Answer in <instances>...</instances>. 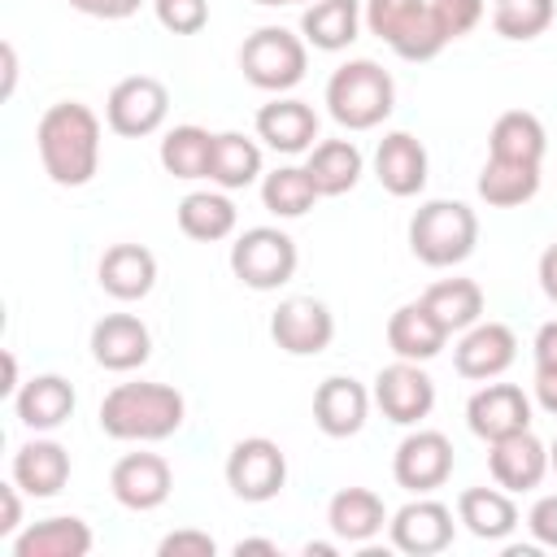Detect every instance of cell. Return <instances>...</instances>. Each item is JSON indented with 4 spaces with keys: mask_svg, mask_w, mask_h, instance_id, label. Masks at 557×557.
<instances>
[{
    "mask_svg": "<svg viewBox=\"0 0 557 557\" xmlns=\"http://www.w3.org/2000/svg\"><path fill=\"white\" fill-rule=\"evenodd\" d=\"M553 22V0H496L492 26L505 39H535Z\"/></svg>",
    "mask_w": 557,
    "mask_h": 557,
    "instance_id": "cell-38",
    "label": "cell"
},
{
    "mask_svg": "<svg viewBox=\"0 0 557 557\" xmlns=\"http://www.w3.org/2000/svg\"><path fill=\"white\" fill-rule=\"evenodd\" d=\"M444 339H448L444 322H440L422 300H409V305H400V309L387 318V344H392V352L405 357V361H431V357L444 348Z\"/></svg>",
    "mask_w": 557,
    "mask_h": 557,
    "instance_id": "cell-21",
    "label": "cell"
},
{
    "mask_svg": "<svg viewBox=\"0 0 557 557\" xmlns=\"http://www.w3.org/2000/svg\"><path fill=\"white\" fill-rule=\"evenodd\" d=\"M540 287H544V296L557 305V244H548V248L540 252Z\"/></svg>",
    "mask_w": 557,
    "mask_h": 557,
    "instance_id": "cell-48",
    "label": "cell"
},
{
    "mask_svg": "<svg viewBox=\"0 0 557 557\" xmlns=\"http://www.w3.org/2000/svg\"><path fill=\"white\" fill-rule=\"evenodd\" d=\"M257 4H287V0H257Z\"/></svg>",
    "mask_w": 557,
    "mask_h": 557,
    "instance_id": "cell-55",
    "label": "cell"
},
{
    "mask_svg": "<svg viewBox=\"0 0 557 557\" xmlns=\"http://www.w3.org/2000/svg\"><path fill=\"white\" fill-rule=\"evenodd\" d=\"M305 553H309V557H331V553H335V548H331V544H322V540H318V544H305Z\"/></svg>",
    "mask_w": 557,
    "mask_h": 557,
    "instance_id": "cell-52",
    "label": "cell"
},
{
    "mask_svg": "<svg viewBox=\"0 0 557 557\" xmlns=\"http://www.w3.org/2000/svg\"><path fill=\"white\" fill-rule=\"evenodd\" d=\"M513 352H518V339L505 322H474L453 348V366L461 379H496L500 370H509Z\"/></svg>",
    "mask_w": 557,
    "mask_h": 557,
    "instance_id": "cell-15",
    "label": "cell"
},
{
    "mask_svg": "<svg viewBox=\"0 0 557 557\" xmlns=\"http://www.w3.org/2000/svg\"><path fill=\"white\" fill-rule=\"evenodd\" d=\"M17 392V357L9 348H0V396Z\"/></svg>",
    "mask_w": 557,
    "mask_h": 557,
    "instance_id": "cell-50",
    "label": "cell"
},
{
    "mask_svg": "<svg viewBox=\"0 0 557 557\" xmlns=\"http://www.w3.org/2000/svg\"><path fill=\"white\" fill-rule=\"evenodd\" d=\"M209 157H213V135L205 126H174L161 139V165L174 178H209Z\"/></svg>",
    "mask_w": 557,
    "mask_h": 557,
    "instance_id": "cell-34",
    "label": "cell"
},
{
    "mask_svg": "<svg viewBox=\"0 0 557 557\" xmlns=\"http://www.w3.org/2000/svg\"><path fill=\"white\" fill-rule=\"evenodd\" d=\"M392 44V52L400 57V61H431L448 39H444V30H440V22H435V13H431V4L422 0L400 26H396V35L387 39Z\"/></svg>",
    "mask_w": 557,
    "mask_h": 557,
    "instance_id": "cell-37",
    "label": "cell"
},
{
    "mask_svg": "<svg viewBox=\"0 0 557 557\" xmlns=\"http://www.w3.org/2000/svg\"><path fill=\"white\" fill-rule=\"evenodd\" d=\"M418 4H422V0H366V26H370V35L392 39L396 26H400Z\"/></svg>",
    "mask_w": 557,
    "mask_h": 557,
    "instance_id": "cell-41",
    "label": "cell"
},
{
    "mask_svg": "<svg viewBox=\"0 0 557 557\" xmlns=\"http://www.w3.org/2000/svg\"><path fill=\"white\" fill-rule=\"evenodd\" d=\"M392 544L400 553H413V557L448 548L453 544V509L440 500H409L392 518Z\"/></svg>",
    "mask_w": 557,
    "mask_h": 557,
    "instance_id": "cell-17",
    "label": "cell"
},
{
    "mask_svg": "<svg viewBox=\"0 0 557 557\" xmlns=\"http://www.w3.org/2000/svg\"><path fill=\"white\" fill-rule=\"evenodd\" d=\"M165 109H170L165 83L152 78V74H131V78H122V83L109 91L104 117H109V131H113V135L139 139V135H152V131L165 122Z\"/></svg>",
    "mask_w": 557,
    "mask_h": 557,
    "instance_id": "cell-8",
    "label": "cell"
},
{
    "mask_svg": "<svg viewBox=\"0 0 557 557\" xmlns=\"http://www.w3.org/2000/svg\"><path fill=\"white\" fill-rule=\"evenodd\" d=\"M70 9L91 13V17H131L126 13V0H70Z\"/></svg>",
    "mask_w": 557,
    "mask_h": 557,
    "instance_id": "cell-47",
    "label": "cell"
},
{
    "mask_svg": "<svg viewBox=\"0 0 557 557\" xmlns=\"http://www.w3.org/2000/svg\"><path fill=\"white\" fill-rule=\"evenodd\" d=\"M22 518V500H17V487L13 483H0V535H9Z\"/></svg>",
    "mask_w": 557,
    "mask_h": 557,
    "instance_id": "cell-44",
    "label": "cell"
},
{
    "mask_svg": "<svg viewBox=\"0 0 557 557\" xmlns=\"http://www.w3.org/2000/svg\"><path fill=\"white\" fill-rule=\"evenodd\" d=\"M366 409H370V396H366V387H361L357 379H348V374H331V379H322L318 392H313V422H318L331 440L357 435L361 422H366Z\"/></svg>",
    "mask_w": 557,
    "mask_h": 557,
    "instance_id": "cell-18",
    "label": "cell"
},
{
    "mask_svg": "<svg viewBox=\"0 0 557 557\" xmlns=\"http://www.w3.org/2000/svg\"><path fill=\"white\" fill-rule=\"evenodd\" d=\"M466 418H470V431L492 444V440H505V435L531 426V400L513 383H487L470 396Z\"/></svg>",
    "mask_w": 557,
    "mask_h": 557,
    "instance_id": "cell-12",
    "label": "cell"
},
{
    "mask_svg": "<svg viewBox=\"0 0 557 557\" xmlns=\"http://www.w3.org/2000/svg\"><path fill=\"white\" fill-rule=\"evenodd\" d=\"M17 557H87L91 553V527L83 518H44L13 544Z\"/></svg>",
    "mask_w": 557,
    "mask_h": 557,
    "instance_id": "cell-26",
    "label": "cell"
},
{
    "mask_svg": "<svg viewBox=\"0 0 557 557\" xmlns=\"http://www.w3.org/2000/svg\"><path fill=\"white\" fill-rule=\"evenodd\" d=\"M457 513L479 540H500V535H509L518 527L513 500L505 492H496V487H466L461 500H457Z\"/></svg>",
    "mask_w": 557,
    "mask_h": 557,
    "instance_id": "cell-33",
    "label": "cell"
},
{
    "mask_svg": "<svg viewBox=\"0 0 557 557\" xmlns=\"http://www.w3.org/2000/svg\"><path fill=\"white\" fill-rule=\"evenodd\" d=\"M326 104H331V117L348 131H370L379 126L392 104H396V83L383 65L374 61H348L331 74L326 83Z\"/></svg>",
    "mask_w": 557,
    "mask_h": 557,
    "instance_id": "cell-4",
    "label": "cell"
},
{
    "mask_svg": "<svg viewBox=\"0 0 557 557\" xmlns=\"http://www.w3.org/2000/svg\"><path fill=\"white\" fill-rule=\"evenodd\" d=\"M152 9L170 35H196L209 22V0H152Z\"/></svg>",
    "mask_w": 557,
    "mask_h": 557,
    "instance_id": "cell-39",
    "label": "cell"
},
{
    "mask_svg": "<svg viewBox=\"0 0 557 557\" xmlns=\"http://www.w3.org/2000/svg\"><path fill=\"white\" fill-rule=\"evenodd\" d=\"M96 274L113 300H144L157 283V257L144 244H113V248H104Z\"/></svg>",
    "mask_w": 557,
    "mask_h": 557,
    "instance_id": "cell-20",
    "label": "cell"
},
{
    "mask_svg": "<svg viewBox=\"0 0 557 557\" xmlns=\"http://www.w3.org/2000/svg\"><path fill=\"white\" fill-rule=\"evenodd\" d=\"M70 479V453L57 440H30L13 457V483L30 496H57Z\"/></svg>",
    "mask_w": 557,
    "mask_h": 557,
    "instance_id": "cell-24",
    "label": "cell"
},
{
    "mask_svg": "<svg viewBox=\"0 0 557 557\" xmlns=\"http://www.w3.org/2000/svg\"><path fill=\"white\" fill-rule=\"evenodd\" d=\"M487 466H492V479L505 492H531L544 479V470H548V448L527 426V431H513L505 440H492Z\"/></svg>",
    "mask_w": 557,
    "mask_h": 557,
    "instance_id": "cell-16",
    "label": "cell"
},
{
    "mask_svg": "<svg viewBox=\"0 0 557 557\" xmlns=\"http://www.w3.org/2000/svg\"><path fill=\"white\" fill-rule=\"evenodd\" d=\"M535 396L548 413H557V366H535Z\"/></svg>",
    "mask_w": 557,
    "mask_h": 557,
    "instance_id": "cell-46",
    "label": "cell"
},
{
    "mask_svg": "<svg viewBox=\"0 0 557 557\" xmlns=\"http://www.w3.org/2000/svg\"><path fill=\"white\" fill-rule=\"evenodd\" d=\"M39 161L52 183L83 187L96 174L100 161V117L83 100H57L39 117Z\"/></svg>",
    "mask_w": 557,
    "mask_h": 557,
    "instance_id": "cell-1",
    "label": "cell"
},
{
    "mask_svg": "<svg viewBox=\"0 0 557 557\" xmlns=\"http://www.w3.org/2000/svg\"><path fill=\"white\" fill-rule=\"evenodd\" d=\"M261 200H265V209H270V213H278V218H300V213H309V209H313L318 187H313L309 170L283 165V170L265 174V183H261Z\"/></svg>",
    "mask_w": 557,
    "mask_h": 557,
    "instance_id": "cell-36",
    "label": "cell"
},
{
    "mask_svg": "<svg viewBox=\"0 0 557 557\" xmlns=\"http://www.w3.org/2000/svg\"><path fill=\"white\" fill-rule=\"evenodd\" d=\"M474 239H479V218L461 200H426L409 218V248L422 265L435 270L457 265L474 252Z\"/></svg>",
    "mask_w": 557,
    "mask_h": 557,
    "instance_id": "cell-3",
    "label": "cell"
},
{
    "mask_svg": "<svg viewBox=\"0 0 557 557\" xmlns=\"http://www.w3.org/2000/svg\"><path fill=\"white\" fill-rule=\"evenodd\" d=\"M326 522H331V531L339 540L361 544V540H370V535L383 531L387 513H383L379 492H370V487H339L331 496V505H326Z\"/></svg>",
    "mask_w": 557,
    "mask_h": 557,
    "instance_id": "cell-25",
    "label": "cell"
},
{
    "mask_svg": "<svg viewBox=\"0 0 557 557\" xmlns=\"http://www.w3.org/2000/svg\"><path fill=\"white\" fill-rule=\"evenodd\" d=\"M257 135L274 152H305L318 139V117L305 100H270L257 113Z\"/></svg>",
    "mask_w": 557,
    "mask_h": 557,
    "instance_id": "cell-22",
    "label": "cell"
},
{
    "mask_svg": "<svg viewBox=\"0 0 557 557\" xmlns=\"http://www.w3.org/2000/svg\"><path fill=\"white\" fill-rule=\"evenodd\" d=\"M13 405H17V418L30 431H52L74 413V387L61 374H35L17 387Z\"/></svg>",
    "mask_w": 557,
    "mask_h": 557,
    "instance_id": "cell-23",
    "label": "cell"
},
{
    "mask_svg": "<svg viewBox=\"0 0 557 557\" xmlns=\"http://www.w3.org/2000/svg\"><path fill=\"white\" fill-rule=\"evenodd\" d=\"M305 170H309L318 196H344V191H352L357 178H361V152H357V144H348V139H322V144L309 152V165H305Z\"/></svg>",
    "mask_w": 557,
    "mask_h": 557,
    "instance_id": "cell-30",
    "label": "cell"
},
{
    "mask_svg": "<svg viewBox=\"0 0 557 557\" xmlns=\"http://www.w3.org/2000/svg\"><path fill=\"white\" fill-rule=\"evenodd\" d=\"M540 191V165L531 161H505V157H487L479 170V196L496 209H513L527 205Z\"/></svg>",
    "mask_w": 557,
    "mask_h": 557,
    "instance_id": "cell-28",
    "label": "cell"
},
{
    "mask_svg": "<svg viewBox=\"0 0 557 557\" xmlns=\"http://www.w3.org/2000/svg\"><path fill=\"white\" fill-rule=\"evenodd\" d=\"M357 26H361V0H313L300 17V35L322 52L348 48L357 39Z\"/></svg>",
    "mask_w": 557,
    "mask_h": 557,
    "instance_id": "cell-27",
    "label": "cell"
},
{
    "mask_svg": "<svg viewBox=\"0 0 557 557\" xmlns=\"http://www.w3.org/2000/svg\"><path fill=\"white\" fill-rule=\"evenodd\" d=\"M548 466H553V474H557V440H553V448H548Z\"/></svg>",
    "mask_w": 557,
    "mask_h": 557,
    "instance_id": "cell-53",
    "label": "cell"
},
{
    "mask_svg": "<svg viewBox=\"0 0 557 557\" xmlns=\"http://www.w3.org/2000/svg\"><path fill=\"white\" fill-rule=\"evenodd\" d=\"M183 396L170 383H117L100 400V431L113 440H165L183 426Z\"/></svg>",
    "mask_w": 557,
    "mask_h": 557,
    "instance_id": "cell-2",
    "label": "cell"
},
{
    "mask_svg": "<svg viewBox=\"0 0 557 557\" xmlns=\"http://www.w3.org/2000/svg\"><path fill=\"white\" fill-rule=\"evenodd\" d=\"M422 305L444 322V331H466L483 313V287L474 278H440L422 292Z\"/></svg>",
    "mask_w": 557,
    "mask_h": 557,
    "instance_id": "cell-31",
    "label": "cell"
},
{
    "mask_svg": "<svg viewBox=\"0 0 557 557\" xmlns=\"http://www.w3.org/2000/svg\"><path fill=\"white\" fill-rule=\"evenodd\" d=\"M139 4H144V0H126V13H135V9H139Z\"/></svg>",
    "mask_w": 557,
    "mask_h": 557,
    "instance_id": "cell-54",
    "label": "cell"
},
{
    "mask_svg": "<svg viewBox=\"0 0 557 557\" xmlns=\"http://www.w3.org/2000/svg\"><path fill=\"white\" fill-rule=\"evenodd\" d=\"M270 335H274V344H278L283 352H292V357H313V352H322V348L331 344L335 318H331V309H326L322 300H313V296H287V300L274 309V318H270Z\"/></svg>",
    "mask_w": 557,
    "mask_h": 557,
    "instance_id": "cell-10",
    "label": "cell"
},
{
    "mask_svg": "<svg viewBox=\"0 0 557 557\" xmlns=\"http://www.w3.org/2000/svg\"><path fill=\"white\" fill-rule=\"evenodd\" d=\"M374 405L383 409V418H392L400 426H413V422H422L431 413L435 383H431V374L418 361H405L400 357V361H392V366L379 370V379H374Z\"/></svg>",
    "mask_w": 557,
    "mask_h": 557,
    "instance_id": "cell-9",
    "label": "cell"
},
{
    "mask_svg": "<svg viewBox=\"0 0 557 557\" xmlns=\"http://www.w3.org/2000/svg\"><path fill=\"white\" fill-rule=\"evenodd\" d=\"M226 483H231V492L239 500H252V505L278 496L283 483H287V457H283V448L274 440H265V435L239 440L231 448V457H226Z\"/></svg>",
    "mask_w": 557,
    "mask_h": 557,
    "instance_id": "cell-7",
    "label": "cell"
},
{
    "mask_svg": "<svg viewBox=\"0 0 557 557\" xmlns=\"http://www.w3.org/2000/svg\"><path fill=\"white\" fill-rule=\"evenodd\" d=\"M178 231L187 239H200V244L226 239L235 231V205L218 191H191L178 200Z\"/></svg>",
    "mask_w": 557,
    "mask_h": 557,
    "instance_id": "cell-32",
    "label": "cell"
},
{
    "mask_svg": "<svg viewBox=\"0 0 557 557\" xmlns=\"http://www.w3.org/2000/svg\"><path fill=\"white\" fill-rule=\"evenodd\" d=\"M444 39H457V35H470L483 17V0H426Z\"/></svg>",
    "mask_w": 557,
    "mask_h": 557,
    "instance_id": "cell-40",
    "label": "cell"
},
{
    "mask_svg": "<svg viewBox=\"0 0 557 557\" xmlns=\"http://www.w3.org/2000/svg\"><path fill=\"white\" fill-rule=\"evenodd\" d=\"M109 487H113L117 505H126V509H157L170 496L174 474L161 453H126V457H117Z\"/></svg>",
    "mask_w": 557,
    "mask_h": 557,
    "instance_id": "cell-13",
    "label": "cell"
},
{
    "mask_svg": "<svg viewBox=\"0 0 557 557\" xmlns=\"http://www.w3.org/2000/svg\"><path fill=\"white\" fill-rule=\"evenodd\" d=\"M487 157H505V161H531V165H540V157H544V126H540V117L527 113V109H505V113L492 122Z\"/></svg>",
    "mask_w": 557,
    "mask_h": 557,
    "instance_id": "cell-29",
    "label": "cell"
},
{
    "mask_svg": "<svg viewBox=\"0 0 557 557\" xmlns=\"http://www.w3.org/2000/svg\"><path fill=\"white\" fill-rule=\"evenodd\" d=\"M157 553H161V557H213L218 544H213V535H205V531H174V535L161 540Z\"/></svg>",
    "mask_w": 557,
    "mask_h": 557,
    "instance_id": "cell-42",
    "label": "cell"
},
{
    "mask_svg": "<svg viewBox=\"0 0 557 557\" xmlns=\"http://www.w3.org/2000/svg\"><path fill=\"white\" fill-rule=\"evenodd\" d=\"M535 366H557V318L535 331Z\"/></svg>",
    "mask_w": 557,
    "mask_h": 557,
    "instance_id": "cell-45",
    "label": "cell"
},
{
    "mask_svg": "<svg viewBox=\"0 0 557 557\" xmlns=\"http://www.w3.org/2000/svg\"><path fill=\"white\" fill-rule=\"evenodd\" d=\"M231 270L244 287L270 292L296 274V244L278 226H252L231 244Z\"/></svg>",
    "mask_w": 557,
    "mask_h": 557,
    "instance_id": "cell-6",
    "label": "cell"
},
{
    "mask_svg": "<svg viewBox=\"0 0 557 557\" xmlns=\"http://www.w3.org/2000/svg\"><path fill=\"white\" fill-rule=\"evenodd\" d=\"M531 535L540 540V544H553L557 548V496H540L535 505H531Z\"/></svg>",
    "mask_w": 557,
    "mask_h": 557,
    "instance_id": "cell-43",
    "label": "cell"
},
{
    "mask_svg": "<svg viewBox=\"0 0 557 557\" xmlns=\"http://www.w3.org/2000/svg\"><path fill=\"white\" fill-rule=\"evenodd\" d=\"M261 174V148L239 135V131H222L213 135V157H209V178L222 187H244Z\"/></svg>",
    "mask_w": 557,
    "mask_h": 557,
    "instance_id": "cell-35",
    "label": "cell"
},
{
    "mask_svg": "<svg viewBox=\"0 0 557 557\" xmlns=\"http://www.w3.org/2000/svg\"><path fill=\"white\" fill-rule=\"evenodd\" d=\"M13 78H17V52H13V44L4 39V44H0V100L13 96Z\"/></svg>",
    "mask_w": 557,
    "mask_h": 557,
    "instance_id": "cell-49",
    "label": "cell"
},
{
    "mask_svg": "<svg viewBox=\"0 0 557 557\" xmlns=\"http://www.w3.org/2000/svg\"><path fill=\"white\" fill-rule=\"evenodd\" d=\"M392 474L409 492H435L453 474V444L444 431H413L392 457Z\"/></svg>",
    "mask_w": 557,
    "mask_h": 557,
    "instance_id": "cell-11",
    "label": "cell"
},
{
    "mask_svg": "<svg viewBox=\"0 0 557 557\" xmlns=\"http://www.w3.org/2000/svg\"><path fill=\"white\" fill-rule=\"evenodd\" d=\"M235 557H278V548L270 540H239L235 544Z\"/></svg>",
    "mask_w": 557,
    "mask_h": 557,
    "instance_id": "cell-51",
    "label": "cell"
},
{
    "mask_svg": "<svg viewBox=\"0 0 557 557\" xmlns=\"http://www.w3.org/2000/svg\"><path fill=\"white\" fill-rule=\"evenodd\" d=\"M152 352V335L135 313H104L91 326V357L104 370H139Z\"/></svg>",
    "mask_w": 557,
    "mask_h": 557,
    "instance_id": "cell-14",
    "label": "cell"
},
{
    "mask_svg": "<svg viewBox=\"0 0 557 557\" xmlns=\"http://www.w3.org/2000/svg\"><path fill=\"white\" fill-rule=\"evenodd\" d=\"M305 61H309L305 39L292 35V30H283V26H261L239 48V70L261 91H287V87H296L305 78Z\"/></svg>",
    "mask_w": 557,
    "mask_h": 557,
    "instance_id": "cell-5",
    "label": "cell"
},
{
    "mask_svg": "<svg viewBox=\"0 0 557 557\" xmlns=\"http://www.w3.org/2000/svg\"><path fill=\"white\" fill-rule=\"evenodd\" d=\"M374 174L392 196H418L426 187V148L409 131H392L379 139Z\"/></svg>",
    "mask_w": 557,
    "mask_h": 557,
    "instance_id": "cell-19",
    "label": "cell"
}]
</instances>
